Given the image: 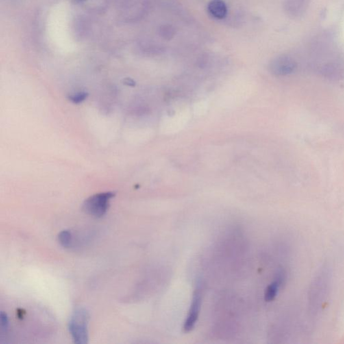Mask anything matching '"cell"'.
I'll return each mask as SVG.
<instances>
[{
    "instance_id": "1",
    "label": "cell",
    "mask_w": 344,
    "mask_h": 344,
    "mask_svg": "<svg viewBox=\"0 0 344 344\" xmlns=\"http://www.w3.org/2000/svg\"><path fill=\"white\" fill-rule=\"evenodd\" d=\"M332 281V270L325 264L318 270L312 278L308 298V317L310 321H315L322 311L330 292Z\"/></svg>"
},
{
    "instance_id": "2",
    "label": "cell",
    "mask_w": 344,
    "mask_h": 344,
    "mask_svg": "<svg viewBox=\"0 0 344 344\" xmlns=\"http://www.w3.org/2000/svg\"><path fill=\"white\" fill-rule=\"evenodd\" d=\"M90 315L87 310L79 308L74 311L69 323V331L74 342L86 344L88 342V325Z\"/></svg>"
},
{
    "instance_id": "3",
    "label": "cell",
    "mask_w": 344,
    "mask_h": 344,
    "mask_svg": "<svg viewBox=\"0 0 344 344\" xmlns=\"http://www.w3.org/2000/svg\"><path fill=\"white\" fill-rule=\"evenodd\" d=\"M114 195V192H106L92 196L84 201L83 210L94 217L101 218L106 213L110 201Z\"/></svg>"
},
{
    "instance_id": "4",
    "label": "cell",
    "mask_w": 344,
    "mask_h": 344,
    "mask_svg": "<svg viewBox=\"0 0 344 344\" xmlns=\"http://www.w3.org/2000/svg\"><path fill=\"white\" fill-rule=\"evenodd\" d=\"M202 301H203V292L201 288L198 287L194 290L189 311L183 326V330L185 333L192 332L195 327L199 319L200 311H201Z\"/></svg>"
},
{
    "instance_id": "5",
    "label": "cell",
    "mask_w": 344,
    "mask_h": 344,
    "mask_svg": "<svg viewBox=\"0 0 344 344\" xmlns=\"http://www.w3.org/2000/svg\"><path fill=\"white\" fill-rule=\"evenodd\" d=\"M297 63L295 59L288 55H281L275 57L270 64V70L276 76H286L295 71Z\"/></svg>"
},
{
    "instance_id": "6",
    "label": "cell",
    "mask_w": 344,
    "mask_h": 344,
    "mask_svg": "<svg viewBox=\"0 0 344 344\" xmlns=\"http://www.w3.org/2000/svg\"><path fill=\"white\" fill-rule=\"evenodd\" d=\"M319 73L330 80H340L344 78V66L337 62H329L319 68Z\"/></svg>"
},
{
    "instance_id": "7",
    "label": "cell",
    "mask_w": 344,
    "mask_h": 344,
    "mask_svg": "<svg viewBox=\"0 0 344 344\" xmlns=\"http://www.w3.org/2000/svg\"><path fill=\"white\" fill-rule=\"evenodd\" d=\"M286 273L282 269L279 270L275 274V278L273 282H271L266 288L264 293V300L266 302H271L275 300V298L278 295L279 290L285 282Z\"/></svg>"
},
{
    "instance_id": "8",
    "label": "cell",
    "mask_w": 344,
    "mask_h": 344,
    "mask_svg": "<svg viewBox=\"0 0 344 344\" xmlns=\"http://www.w3.org/2000/svg\"><path fill=\"white\" fill-rule=\"evenodd\" d=\"M307 0H287L284 3V10L292 17L302 16L308 8Z\"/></svg>"
},
{
    "instance_id": "9",
    "label": "cell",
    "mask_w": 344,
    "mask_h": 344,
    "mask_svg": "<svg viewBox=\"0 0 344 344\" xmlns=\"http://www.w3.org/2000/svg\"><path fill=\"white\" fill-rule=\"evenodd\" d=\"M208 10L213 17L218 19H223L227 16V5L223 0H212L208 3Z\"/></svg>"
},
{
    "instance_id": "10",
    "label": "cell",
    "mask_w": 344,
    "mask_h": 344,
    "mask_svg": "<svg viewBox=\"0 0 344 344\" xmlns=\"http://www.w3.org/2000/svg\"><path fill=\"white\" fill-rule=\"evenodd\" d=\"M58 240L59 243L61 244L64 247L68 248L71 245L72 241H73V236L71 231L65 230L62 231L59 234Z\"/></svg>"
},
{
    "instance_id": "11",
    "label": "cell",
    "mask_w": 344,
    "mask_h": 344,
    "mask_svg": "<svg viewBox=\"0 0 344 344\" xmlns=\"http://www.w3.org/2000/svg\"><path fill=\"white\" fill-rule=\"evenodd\" d=\"M87 96H88V94L85 93V92H79V93L73 94V95L69 96V100L72 103H79L84 101L87 99Z\"/></svg>"
},
{
    "instance_id": "12",
    "label": "cell",
    "mask_w": 344,
    "mask_h": 344,
    "mask_svg": "<svg viewBox=\"0 0 344 344\" xmlns=\"http://www.w3.org/2000/svg\"><path fill=\"white\" fill-rule=\"evenodd\" d=\"M162 33L163 37L170 39V38L173 37V34H174V31H173V29H172L171 27H170V26H167V27L164 26V27H163L162 33Z\"/></svg>"
},
{
    "instance_id": "13",
    "label": "cell",
    "mask_w": 344,
    "mask_h": 344,
    "mask_svg": "<svg viewBox=\"0 0 344 344\" xmlns=\"http://www.w3.org/2000/svg\"><path fill=\"white\" fill-rule=\"evenodd\" d=\"M0 319H1V331L2 332H6L9 325L8 318H7L6 314L1 312V315H0Z\"/></svg>"
}]
</instances>
